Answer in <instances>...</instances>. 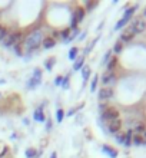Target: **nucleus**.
Instances as JSON below:
<instances>
[{
    "label": "nucleus",
    "instance_id": "nucleus-22",
    "mask_svg": "<svg viewBox=\"0 0 146 158\" xmlns=\"http://www.w3.org/2000/svg\"><path fill=\"white\" fill-rule=\"evenodd\" d=\"M97 81H99V76H95V78H93V81H92V83H90V91L92 92H95L96 91V86H97Z\"/></svg>",
    "mask_w": 146,
    "mask_h": 158
},
{
    "label": "nucleus",
    "instance_id": "nucleus-2",
    "mask_svg": "<svg viewBox=\"0 0 146 158\" xmlns=\"http://www.w3.org/2000/svg\"><path fill=\"white\" fill-rule=\"evenodd\" d=\"M20 38H22L20 32H16V33L9 32V33L4 36V39L2 42H3V45L6 46V48H12V46L17 45V43H20Z\"/></svg>",
    "mask_w": 146,
    "mask_h": 158
},
{
    "label": "nucleus",
    "instance_id": "nucleus-38",
    "mask_svg": "<svg viewBox=\"0 0 146 158\" xmlns=\"http://www.w3.org/2000/svg\"><path fill=\"white\" fill-rule=\"evenodd\" d=\"M50 158H56V152H52V155H50Z\"/></svg>",
    "mask_w": 146,
    "mask_h": 158
},
{
    "label": "nucleus",
    "instance_id": "nucleus-25",
    "mask_svg": "<svg viewBox=\"0 0 146 158\" xmlns=\"http://www.w3.org/2000/svg\"><path fill=\"white\" fill-rule=\"evenodd\" d=\"M60 36H62L63 40L66 42L67 39H69V36H70V29H65V30L62 32V33H60Z\"/></svg>",
    "mask_w": 146,
    "mask_h": 158
},
{
    "label": "nucleus",
    "instance_id": "nucleus-23",
    "mask_svg": "<svg viewBox=\"0 0 146 158\" xmlns=\"http://www.w3.org/2000/svg\"><path fill=\"white\" fill-rule=\"evenodd\" d=\"M54 58H50V60H47V62H45V66H46V69L47 71H52V68H53V65H54Z\"/></svg>",
    "mask_w": 146,
    "mask_h": 158
},
{
    "label": "nucleus",
    "instance_id": "nucleus-7",
    "mask_svg": "<svg viewBox=\"0 0 146 158\" xmlns=\"http://www.w3.org/2000/svg\"><path fill=\"white\" fill-rule=\"evenodd\" d=\"M112 96H113V89H112V88L106 86V88H102V89L99 91V99L100 101L110 99Z\"/></svg>",
    "mask_w": 146,
    "mask_h": 158
},
{
    "label": "nucleus",
    "instance_id": "nucleus-4",
    "mask_svg": "<svg viewBox=\"0 0 146 158\" xmlns=\"http://www.w3.org/2000/svg\"><path fill=\"white\" fill-rule=\"evenodd\" d=\"M102 118L105 121H113V119H117L119 118V111L116 108H113V106H108V108L105 109L103 112H102Z\"/></svg>",
    "mask_w": 146,
    "mask_h": 158
},
{
    "label": "nucleus",
    "instance_id": "nucleus-11",
    "mask_svg": "<svg viewBox=\"0 0 146 158\" xmlns=\"http://www.w3.org/2000/svg\"><path fill=\"white\" fill-rule=\"evenodd\" d=\"M33 118L36 121H39V122H45V121H46V117H45V114H43V111H42V106L37 109H34Z\"/></svg>",
    "mask_w": 146,
    "mask_h": 158
},
{
    "label": "nucleus",
    "instance_id": "nucleus-12",
    "mask_svg": "<svg viewBox=\"0 0 146 158\" xmlns=\"http://www.w3.org/2000/svg\"><path fill=\"white\" fill-rule=\"evenodd\" d=\"M102 151H103L105 154H108L110 158H116L117 157V151L115 150V148H112V147H109V145H103L102 147Z\"/></svg>",
    "mask_w": 146,
    "mask_h": 158
},
{
    "label": "nucleus",
    "instance_id": "nucleus-29",
    "mask_svg": "<svg viewBox=\"0 0 146 158\" xmlns=\"http://www.w3.org/2000/svg\"><path fill=\"white\" fill-rule=\"evenodd\" d=\"M14 48V52H16V55H19V56H22V43H17V45H14L13 46Z\"/></svg>",
    "mask_w": 146,
    "mask_h": 158
},
{
    "label": "nucleus",
    "instance_id": "nucleus-16",
    "mask_svg": "<svg viewBox=\"0 0 146 158\" xmlns=\"http://www.w3.org/2000/svg\"><path fill=\"white\" fill-rule=\"evenodd\" d=\"M80 72H82V76H83V81L86 82L89 79V76H90V68L89 66H83L82 69H80Z\"/></svg>",
    "mask_w": 146,
    "mask_h": 158
},
{
    "label": "nucleus",
    "instance_id": "nucleus-13",
    "mask_svg": "<svg viewBox=\"0 0 146 158\" xmlns=\"http://www.w3.org/2000/svg\"><path fill=\"white\" fill-rule=\"evenodd\" d=\"M83 66H85V58L83 56H80V58H77V60L75 62V65H73V71L77 72V71H80Z\"/></svg>",
    "mask_w": 146,
    "mask_h": 158
},
{
    "label": "nucleus",
    "instance_id": "nucleus-18",
    "mask_svg": "<svg viewBox=\"0 0 146 158\" xmlns=\"http://www.w3.org/2000/svg\"><path fill=\"white\" fill-rule=\"evenodd\" d=\"M63 118H65V111H63L62 108H59L57 111H56V121L60 124V122L63 121Z\"/></svg>",
    "mask_w": 146,
    "mask_h": 158
},
{
    "label": "nucleus",
    "instance_id": "nucleus-21",
    "mask_svg": "<svg viewBox=\"0 0 146 158\" xmlns=\"http://www.w3.org/2000/svg\"><path fill=\"white\" fill-rule=\"evenodd\" d=\"M116 141L119 142V144H123V145H125L126 144V134H117Z\"/></svg>",
    "mask_w": 146,
    "mask_h": 158
},
{
    "label": "nucleus",
    "instance_id": "nucleus-24",
    "mask_svg": "<svg viewBox=\"0 0 146 158\" xmlns=\"http://www.w3.org/2000/svg\"><path fill=\"white\" fill-rule=\"evenodd\" d=\"M69 81H70V76H69V75L65 76V78H63V81H62V85H60V86H62L63 89H67V86H69Z\"/></svg>",
    "mask_w": 146,
    "mask_h": 158
},
{
    "label": "nucleus",
    "instance_id": "nucleus-35",
    "mask_svg": "<svg viewBox=\"0 0 146 158\" xmlns=\"http://www.w3.org/2000/svg\"><path fill=\"white\" fill-rule=\"evenodd\" d=\"M106 108H108V105H106V104H100V105H99V109L102 111V112H103Z\"/></svg>",
    "mask_w": 146,
    "mask_h": 158
},
{
    "label": "nucleus",
    "instance_id": "nucleus-9",
    "mask_svg": "<svg viewBox=\"0 0 146 158\" xmlns=\"http://www.w3.org/2000/svg\"><path fill=\"white\" fill-rule=\"evenodd\" d=\"M133 38H135V33L129 29V27H128V29H126L125 32L120 35V40H122V42H130Z\"/></svg>",
    "mask_w": 146,
    "mask_h": 158
},
{
    "label": "nucleus",
    "instance_id": "nucleus-26",
    "mask_svg": "<svg viewBox=\"0 0 146 158\" xmlns=\"http://www.w3.org/2000/svg\"><path fill=\"white\" fill-rule=\"evenodd\" d=\"M9 33V30L6 29V27H4V26H2L0 25V40H3L4 39V36H6V35Z\"/></svg>",
    "mask_w": 146,
    "mask_h": 158
},
{
    "label": "nucleus",
    "instance_id": "nucleus-5",
    "mask_svg": "<svg viewBox=\"0 0 146 158\" xmlns=\"http://www.w3.org/2000/svg\"><path fill=\"white\" fill-rule=\"evenodd\" d=\"M122 128V121L117 118V119H113V121H109L108 122V131L110 134H117L120 131Z\"/></svg>",
    "mask_w": 146,
    "mask_h": 158
},
{
    "label": "nucleus",
    "instance_id": "nucleus-30",
    "mask_svg": "<svg viewBox=\"0 0 146 158\" xmlns=\"http://www.w3.org/2000/svg\"><path fill=\"white\" fill-rule=\"evenodd\" d=\"M110 56H112V52H106V55H105V59L102 60V63H105V65H108V62L110 60Z\"/></svg>",
    "mask_w": 146,
    "mask_h": 158
},
{
    "label": "nucleus",
    "instance_id": "nucleus-28",
    "mask_svg": "<svg viewBox=\"0 0 146 158\" xmlns=\"http://www.w3.org/2000/svg\"><path fill=\"white\" fill-rule=\"evenodd\" d=\"M33 78H36V79H39V81H42V71L40 69H34V72H33Z\"/></svg>",
    "mask_w": 146,
    "mask_h": 158
},
{
    "label": "nucleus",
    "instance_id": "nucleus-1",
    "mask_svg": "<svg viewBox=\"0 0 146 158\" xmlns=\"http://www.w3.org/2000/svg\"><path fill=\"white\" fill-rule=\"evenodd\" d=\"M42 40H43V33L40 30H34V32H32V33L26 38L25 45L27 49H34V48H37V46L42 43Z\"/></svg>",
    "mask_w": 146,
    "mask_h": 158
},
{
    "label": "nucleus",
    "instance_id": "nucleus-20",
    "mask_svg": "<svg viewBox=\"0 0 146 158\" xmlns=\"http://www.w3.org/2000/svg\"><path fill=\"white\" fill-rule=\"evenodd\" d=\"M36 155H37V152H36L34 148H27V150H26V157L27 158H34Z\"/></svg>",
    "mask_w": 146,
    "mask_h": 158
},
{
    "label": "nucleus",
    "instance_id": "nucleus-39",
    "mask_svg": "<svg viewBox=\"0 0 146 158\" xmlns=\"http://www.w3.org/2000/svg\"><path fill=\"white\" fill-rule=\"evenodd\" d=\"M143 17H145V19H146V7L143 9Z\"/></svg>",
    "mask_w": 146,
    "mask_h": 158
},
{
    "label": "nucleus",
    "instance_id": "nucleus-33",
    "mask_svg": "<svg viewBox=\"0 0 146 158\" xmlns=\"http://www.w3.org/2000/svg\"><path fill=\"white\" fill-rule=\"evenodd\" d=\"M113 50H115L116 53H119V52L122 50V42H117L116 45H115V48H113Z\"/></svg>",
    "mask_w": 146,
    "mask_h": 158
},
{
    "label": "nucleus",
    "instance_id": "nucleus-15",
    "mask_svg": "<svg viewBox=\"0 0 146 158\" xmlns=\"http://www.w3.org/2000/svg\"><path fill=\"white\" fill-rule=\"evenodd\" d=\"M116 65H117V59L116 58H110V60L108 62V72H113V69L116 68Z\"/></svg>",
    "mask_w": 146,
    "mask_h": 158
},
{
    "label": "nucleus",
    "instance_id": "nucleus-8",
    "mask_svg": "<svg viewBox=\"0 0 146 158\" xmlns=\"http://www.w3.org/2000/svg\"><path fill=\"white\" fill-rule=\"evenodd\" d=\"M42 45L45 49H52V48H54V45H56V40H54V38H52V36H46V38H43Z\"/></svg>",
    "mask_w": 146,
    "mask_h": 158
},
{
    "label": "nucleus",
    "instance_id": "nucleus-34",
    "mask_svg": "<svg viewBox=\"0 0 146 158\" xmlns=\"http://www.w3.org/2000/svg\"><path fill=\"white\" fill-rule=\"evenodd\" d=\"M7 152H9V147H4V148H3V151L0 152V157H4V155L7 154Z\"/></svg>",
    "mask_w": 146,
    "mask_h": 158
},
{
    "label": "nucleus",
    "instance_id": "nucleus-6",
    "mask_svg": "<svg viewBox=\"0 0 146 158\" xmlns=\"http://www.w3.org/2000/svg\"><path fill=\"white\" fill-rule=\"evenodd\" d=\"M116 82V75L113 73V72H105L103 75H102V83L103 85H113V83Z\"/></svg>",
    "mask_w": 146,
    "mask_h": 158
},
{
    "label": "nucleus",
    "instance_id": "nucleus-3",
    "mask_svg": "<svg viewBox=\"0 0 146 158\" xmlns=\"http://www.w3.org/2000/svg\"><path fill=\"white\" fill-rule=\"evenodd\" d=\"M129 29L132 30L135 35L142 33V32H145L146 30V22L143 20L142 17H136V19H133L132 23L129 25Z\"/></svg>",
    "mask_w": 146,
    "mask_h": 158
},
{
    "label": "nucleus",
    "instance_id": "nucleus-27",
    "mask_svg": "<svg viewBox=\"0 0 146 158\" xmlns=\"http://www.w3.org/2000/svg\"><path fill=\"white\" fill-rule=\"evenodd\" d=\"M97 2H93V3H90V2H88V6H86V9H85V10H88V12H90V10H93V9L96 7L97 6Z\"/></svg>",
    "mask_w": 146,
    "mask_h": 158
},
{
    "label": "nucleus",
    "instance_id": "nucleus-19",
    "mask_svg": "<svg viewBox=\"0 0 146 158\" xmlns=\"http://www.w3.org/2000/svg\"><path fill=\"white\" fill-rule=\"evenodd\" d=\"M77 53H79V49H77V48H72V49L69 50V59H70V60H75Z\"/></svg>",
    "mask_w": 146,
    "mask_h": 158
},
{
    "label": "nucleus",
    "instance_id": "nucleus-10",
    "mask_svg": "<svg viewBox=\"0 0 146 158\" xmlns=\"http://www.w3.org/2000/svg\"><path fill=\"white\" fill-rule=\"evenodd\" d=\"M85 15H86V10H85L83 7H77L75 10V13H73V16H75V19H76V22H77V23H80V22L83 20Z\"/></svg>",
    "mask_w": 146,
    "mask_h": 158
},
{
    "label": "nucleus",
    "instance_id": "nucleus-31",
    "mask_svg": "<svg viewBox=\"0 0 146 158\" xmlns=\"http://www.w3.org/2000/svg\"><path fill=\"white\" fill-rule=\"evenodd\" d=\"M62 81H63V76H56V78H54V85H56V86H60V85H62Z\"/></svg>",
    "mask_w": 146,
    "mask_h": 158
},
{
    "label": "nucleus",
    "instance_id": "nucleus-32",
    "mask_svg": "<svg viewBox=\"0 0 146 158\" xmlns=\"http://www.w3.org/2000/svg\"><path fill=\"white\" fill-rule=\"evenodd\" d=\"M76 26H77V22H76V19H75V16H73V15H72V20H70V27L73 30L76 29Z\"/></svg>",
    "mask_w": 146,
    "mask_h": 158
},
{
    "label": "nucleus",
    "instance_id": "nucleus-17",
    "mask_svg": "<svg viewBox=\"0 0 146 158\" xmlns=\"http://www.w3.org/2000/svg\"><path fill=\"white\" fill-rule=\"evenodd\" d=\"M132 144H135V145H142V144H145L142 139V137L140 135H135V134H132Z\"/></svg>",
    "mask_w": 146,
    "mask_h": 158
},
{
    "label": "nucleus",
    "instance_id": "nucleus-37",
    "mask_svg": "<svg viewBox=\"0 0 146 158\" xmlns=\"http://www.w3.org/2000/svg\"><path fill=\"white\" fill-rule=\"evenodd\" d=\"M140 137H142L143 142H146V129H145V131H143V132H142V135H140Z\"/></svg>",
    "mask_w": 146,
    "mask_h": 158
},
{
    "label": "nucleus",
    "instance_id": "nucleus-36",
    "mask_svg": "<svg viewBox=\"0 0 146 158\" xmlns=\"http://www.w3.org/2000/svg\"><path fill=\"white\" fill-rule=\"evenodd\" d=\"M50 128H52V121H50V119H47V124H46V129H47V131H49Z\"/></svg>",
    "mask_w": 146,
    "mask_h": 158
},
{
    "label": "nucleus",
    "instance_id": "nucleus-14",
    "mask_svg": "<svg viewBox=\"0 0 146 158\" xmlns=\"http://www.w3.org/2000/svg\"><path fill=\"white\" fill-rule=\"evenodd\" d=\"M39 85H40V81H39V79H36V78H33V76H32V78L29 79V82H27V88H29V89L37 88Z\"/></svg>",
    "mask_w": 146,
    "mask_h": 158
}]
</instances>
